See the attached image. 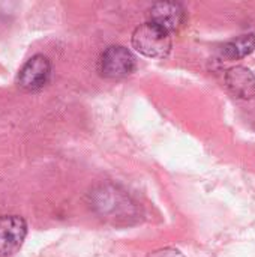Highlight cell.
Here are the masks:
<instances>
[{
  "label": "cell",
  "instance_id": "cell-1",
  "mask_svg": "<svg viewBox=\"0 0 255 257\" xmlns=\"http://www.w3.org/2000/svg\"><path fill=\"white\" fill-rule=\"evenodd\" d=\"M132 47L143 56L152 59H165L171 51V33L147 21L138 26L131 38Z\"/></svg>",
  "mask_w": 255,
  "mask_h": 257
},
{
  "label": "cell",
  "instance_id": "cell-2",
  "mask_svg": "<svg viewBox=\"0 0 255 257\" xmlns=\"http://www.w3.org/2000/svg\"><path fill=\"white\" fill-rule=\"evenodd\" d=\"M135 69L134 54L122 47L111 45L99 57V72L107 78H125Z\"/></svg>",
  "mask_w": 255,
  "mask_h": 257
},
{
  "label": "cell",
  "instance_id": "cell-3",
  "mask_svg": "<svg viewBox=\"0 0 255 257\" xmlns=\"http://www.w3.org/2000/svg\"><path fill=\"white\" fill-rule=\"evenodd\" d=\"M51 78V62L44 54L30 57L18 72V86L26 92H38L44 89Z\"/></svg>",
  "mask_w": 255,
  "mask_h": 257
},
{
  "label": "cell",
  "instance_id": "cell-4",
  "mask_svg": "<svg viewBox=\"0 0 255 257\" xmlns=\"http://www.w3.org/2000/svg\"><path fill=\"white\" fill-rule=\"evenodd\" d=\"M27 235V224L18 215L0 217V257L17 253Z\"/></svg>",
  "mask_w": 255,
  "mask_h": 257
},
{
  "label": "cell",
  "instance_id": "cell-5",
  "mask_svg": "<svg viewBox=\"0 0 255 257\" xmlns=\"http://www.w3.org/2000/svg\"><path fill=\"white\" fill-rule=\"evenodd\" d=\"M150 21L162 27L168 33L177 30L185 21V11L182 5L174 2H158L150 8Z\"/></svg>",
  "mask_w": 255,
  "mask_h": 257
},
{
  "label": "cell",
  "instance_id": "cell-6",
  "mask_svg": "<svg viewBox=\"0 0 255 257\" xmlns=\"http://www.w3.org/2000/svg\"><path fill=\"white\" fill-rule=\"evenodd\" d=\"M225 84L228 90L242 99L255 96V75L245 66H233L225 74Z\"/></svg>",
  "mask_w": 255,
  "mask_h": 257
},
{
  "label": "cell",
  "instance_id": "cell-7",
  "mask_svg": "<svg viewBox=\"0 0 255 257\" xmlns=\"http://www.w3.org/2000/svg\"><path fill=\"white\" fill-rule=\"evenodd\" d=\"M255 50V35L254 33H248V35H242L230 42H227L222 47V54L227 59H243L248 54H251Z\"/></svg>",
  "mask_w": 255,
  "mask_h": 257
},
{
  "label": "cell",
  "instance_id": "cell-8",
  "mask_svg": "<svg viewBox=\"0 0 255 257\" xmlns=\"http://www.w3.org/2000/svg\"><path fill=\"white\" fill-rule=\"evenodd\" d=\"M150 257H183L179 250H173V248H165L161 251H155L153 256Z\"/></svg>",
  "mask_w": 255,
  "mask_h": 257
}]
</instances>
